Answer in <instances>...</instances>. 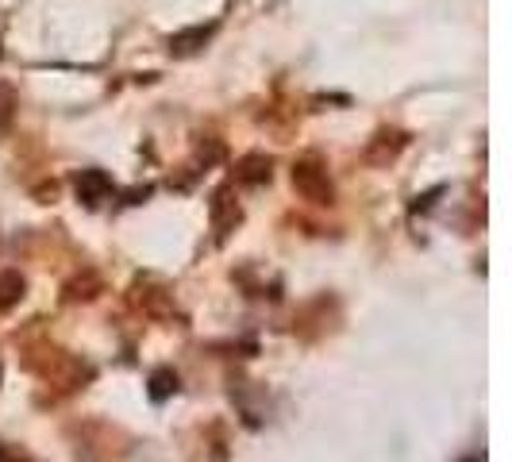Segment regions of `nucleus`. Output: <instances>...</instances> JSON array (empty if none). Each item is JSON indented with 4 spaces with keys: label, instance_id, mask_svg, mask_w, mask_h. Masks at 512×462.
I'll return each instance as SVG.
<instances>
[{
    "label": "nucleus",
    "instance_id": "obj_2",
    "mask_svg": "<svg viewBox=\"0 0 512 462\" xmlns=\"http://www.w3.org/2000/svg\"><path fill=\"white\" fill-rule=\"evenodd\" d=\"M104 193H112V181H108V174H101V170H85V174L77 178V197H81V201L97 205Z\"/></svg>",
    "mask_w": 512,
    "mask_h": 462
},
{
    "label": "nucleus",
    "instance_id": "obj_1",
    "mask_svg": "<svg viewBox=\"0 0 512 462\" xmlns=\"http://www.w3.org/2000/svg\"><path fill=\"white\" fill-rule=\"evenodd\" d=\"M293 189H297L305 201H316V205H328V201H332L328 170H324L316 158H305V162L293 166Z\"/></svg>",
    "mask_w": 512,
    "mask_h": 462
},
{
    "label": "nucleus",
    "instance_id": "obj_3",
    "mask_svg": "<svg viewBox=\"0 0 512 462\" xmlns=\"http://www.w3.org/2000/svg\"><path fill=\"white\" fill-rule=\"evenodd\" d=\"M8 120H12V89L0 85V128H8Z\"/></svg>",
    "mask_w": 512,
    "mask_h": 462
}]
</instances>
